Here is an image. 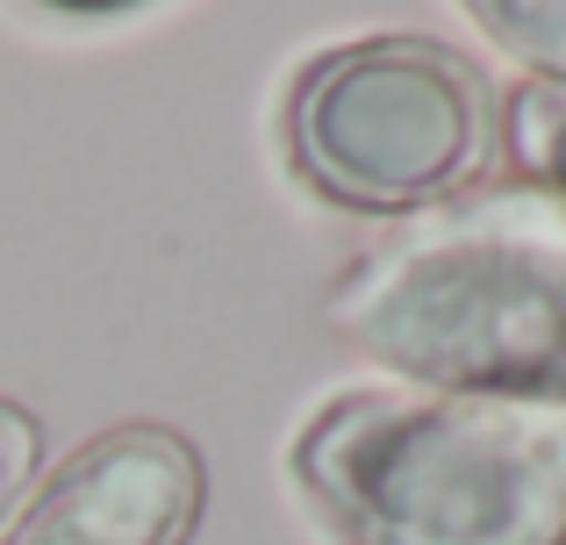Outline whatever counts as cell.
<instances>
[{
  "label": "cell",
  "mask_w": 566,
  "mask_h": 545,
  "mask_svg": "<svg viewBox=\"0 0 566 545\" xmlns=\"http://www.w3.org/2000/svg\"><path fill=\"white\" fill-rule=\"evenodd\" d=\"M323 316L409 388L566 402V209L524 180L401 216L337 273Z\"/></svg>",
  "instance_id": "1"
},
{
  "label": "cell",
  "mask_w": 566,
  "mask_h": 545,
  "mask_svg": "<svg viewBox=\"0 0 566 545\" xmlns=\"http://www.w3.org/2000/svg\"><path fill=\"white\" fill-rule=\"evenodd\" d=\"M502 129H510V158L524 166V180L538 187V195H553L566 209V86L553 80H524L510 86V101H502Z\"/></svg>",
  "instance_id": "5"
},
{
  "label": "cell",
  "mask_w": 566,
  "mask_h": 545,
  "mask_svg": "<svg viewBox=\"0 0 566 545\" xmlns=\"http://www.w3.org/2000/svg\"><path fill=\"white\" fill-rule=\"evenodd\" d=\"M502 94L467 51L387 29L308 57L287 86V158L331 209L423 216L473 195L510 158Z\"/></svg>",
  "instance_id": "3"
},
{
  "label": "cell",
  "mask_w": 566,
  "mask_h": 545,
  "mask_svg": "<svg viewBox=\"0 0 566 545\" xmlns=\"http://www.w3.org/2000/svg\"><path fill=\"white\" fill-rule=\"evenodd\" d=\"M473 22L538 80L566 86V0H473Z\"/></svg>",
  "instance_id": "6"
},
{
  "label": "cell",
  "mask_w": 566,
  "mask_h": 545,
  "mask_svg": "<svg viewBox=\"0 0 566 545\" xmlns=\"http://www.w3.org/2000/svg\"><path fill=\"white\" fill-rule=\"evenodd\" d=\"M36 460H43V423L29 417L22 402L0 395V532L22 517L29 481H36Z\"/></svg>",
  "instance_id": "7"
},
{
  "label": "cell",
  "mask_w": 566,
  "mask_h": 545,
  "mask_svg": "<svg viewBox=\"0 0 566 545\" xmlns=\"http://www.w3.org/2000/svg\"><path fill=\"white\" fill-rule=\"evenodd\" d=\"M208 467L172 423H115L86 438L22 503L8 545H187Z\"/></svg>",
  "instance_id": "4"
},
{
  "label": "cell",
  "mask_w": 566,
  "mask_h": 545,
  "mask_svg": "<svg viewBox=\"0 0 566 545\" xmlns=\"http://www.w3.org/2000/svg\"><path fill=\"white\" fill-rule=\"evenodd\" d=\"M337 545H566V402L359 388L294 438Z\"/></svg>",
  "instance_id": "2"
}]
</instances>
